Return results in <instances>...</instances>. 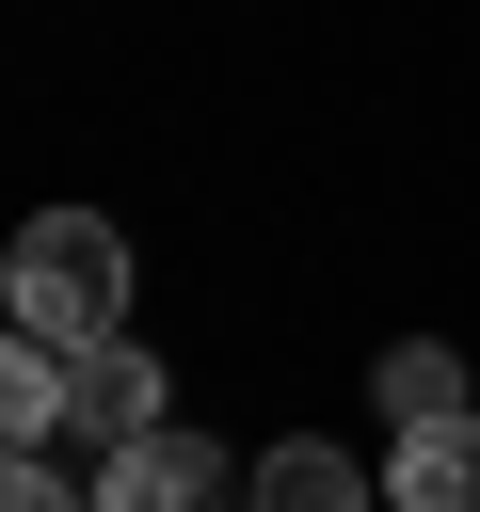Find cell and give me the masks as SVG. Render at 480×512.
<instances>
[{"mask_svg": "<svg viewBox=\"0 0 480 512\" xmlns=\"http://www.w3.org/2000/svg\"><path fill=\"white\" fill-rule=\"evenodd\" d=\"M240 512H384V480H368L352 448L288 432V448H256V464H240Z\"/></svg>", "mask_w": 480, "mask_h": 512, "instance_id": "obj_4", "label": "cell"}, {"mask_svg": "<svg viewBox=\"0 0 480 512\" xmlns=\"http://www.w3.org/2000/svg\"><path fill=\"white\" fill-rule=\"evenodd\" d=\"M368 400H384V416H464V352H448V336H400V352L368 368Z\"/></svg>", "mask_w": 480, "mask_h": 512, "instance_id": "obj_7", "label": "cell"}, {"mask_svg": "<svg viewBox=\"0 0 480 512\" xmlns=\"http://www.w3.org/2000/svg\"><path fill=\"white\" fill-rule=\"evenodd\" d=\"M0 304H16V336H48V352L128 336V240H112L96 208H32L16 256H0Z\"/></svg>", "mask_w": 480, "mask_h": 512, "instance_id": "obj_1", "label": "cell"}, {"mask_svg": "<svg viewBox=\"0 0 480 512\" xmlns=\"http://www.w3.org/2000/svg\"><path fill=\"white\" fill-rule=\"evenodd\" d=\"M0 512H96V496H64V480H48V448H32V464H0Z\"/></svg>", "mask_w": 480, "mask_h": 512, "instance_id": "obj_8", "label": "cell"}, {"mask_svg": "<svg viewBox=\"0 0 480 512\" xmlns=\"http://www.w3.org/2000/svg\"><path fill=\"white\" fill-rule=\"evenodd\" d=\"M384 512H480V416H400Z\"/></svg>", "mask_w": 480, "mask_h": 512, "instance_id": "obj_5", "label": "cell"}, {"mask_svg": "<svg viewBox=\"0 0 480 512\" xmlns=\"http://www.w3.org/2000/svg\"><path fill=\"white\" fill-rule=\"evenodd\" d=\"M160 352H128V336H96V352H64V432H96V448H128V432H160Z\"/></svg>", "mask_w": 480, "mask_h": 512, "instance_id": "obj_3", "label": "cell"}, {"mask_svg": "<svg viewBox=\"0 0 480 512\" xmlns=\"http://www.w3.org/2000/svg\"><path fill=\"white\" fill-rule=\"evenodd\" d=\"M48 432H64V352H48V336H16V320H0V464H32V448H48Z\"/></svg>", "mask_w": 480, "mask_h": 512, "instance_id": "obj_6", "label": "cell"}, {"mask_svg": "<svg viewBox=\"0 0 480 512\" xmlns=\"http://www.w3.org/2000/svg\"><path fill=\"white\" fill-rule=\"evenodd\" d=\"M224 496H240V464H224L208 432H176V416L96 464V512H224Z\"/></svg>", "mask_w": 480, "mask_h": 512, "instance_id": "obj_2", "label": "cell"}]
</instances>
